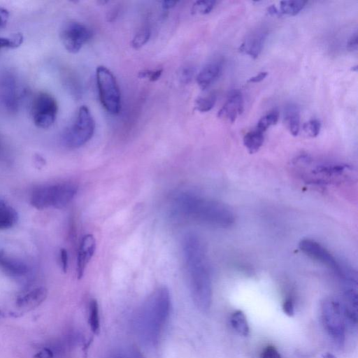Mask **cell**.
<instances>
[{
  "label": "cell",
  "instance_id": "cell-1",
  "mask_svg": "<svg viewBox=\"0 0 358 358\" xmlns=\"http://www.w3.org/2000/svg\"><path fill=\"white\" fill-rule=\"evenodd\" d=\"M192 299L198 308L206 311L212 301V283L203 243L194 234H189L183 242Z\"/></svg>",
  "mask_w": 358,
  "mask_h": 358
},
{
  "label": "cell",
  "instance_id": "cell-2",
  "mask_svg": "<svg viewBox=\"0 0 358 358\" xmlns=\"http://www.w3.org/2000/svg\"><path fill=\"white\" fill-rule=\"evenodd\" d=\"M171 297L169 289L159 287L146 299L134 317V327L141 340L156 345L169 317Z\"/></svg>",
  "mask_w": 358,
  "mask_h": 358
},
{
  "label": "cell",
  "instance_id": "cell-3",
  "mask_svg": "<svg viewBox=\"0 0 358 358\" xmlns=\"http://www.w3.org/2000/svg\"><path fill=\"white\" fill-rule=\"evenodd\" d=\"M175 206L184 216L215 227L227 228L235 221L234 213L225 204L193 194H180Z\"/></svg>",
  "mask_w": 358,
  "mask_h": 358
},
{
  "label": "cell",
  "instance_id": "cell-4",
  "mask_svg": "<svg viewBox=\"0 0 358 358\" xmlns=\"http://www.w3.org/2000/svg\"><path fill=\"white\" fill-rule=\"evenodd\" d=\"M77 189V187L70 182L40 185L31 192L30 203L38 210L62 208L72 201Z\"/></svg>",
  "mask_w": 358,
  "mask_h": 358
},
{
  "label": "cell",
  "instance_id": "cell-5",
  "mask_svg": "<svg viewBox=\"0 0 358 358\" xmlns=\"http://www.w3.org/2000/svg\"><path fill=\"white\" fill-rule=\"evenodd\" d=\"M95 121L86 106L79 108L73 122L62 135L64 145L69 148H78L87 143L93 136Z\"/></svg>",
  "mask_w": 358,
  "mask_h": 358
},
{
  "label": "cell",
  "instance_id": "cell-6",
  "mask_svg": "<svg viewBox=\"0 0 358 358\" xmlns=\"http://www.w3.org/2000/svg\"><path fill=\"white\" fill-rule=\"evenodd\" d=\"M99 101L110 114L119 113L121 109V94L113 73L106 66H99L96 70Z\"/></svg>",
  "mask_w": 358,
  "mask_h": 358
},
{
  "label": "cell",
  "instance_id": "cell-7",
  "mask_svg": "<svg viewBox=\"0 0 358 358\" xmlns=\"http://www.w3.org/2000/svg\"><path fill=\"white\" fill-rule=\"evenodd\" d=\"M343 308L333 299H326L322 305V317L328 334L334 341L341 345L345 340Z\"/></svg>",
  "mask_w": 358,
  "mask_h": 358
},
{
  "label": "cell",
  "instance_id": "cell-8",
  "mask_svg": "<svg viewBox=\"0 0 358 358\" xmlns=\"http://www.w3.org/2000/svg\"><path fill=\"white\" fill-rule=\"evenodd\" d=\"M57 112V101L51 94L39 92L34 96L31 113L36 126L42 129L49 128L55 122Z\"/></svg>",
  "mask_w": 358,
  "mask_h": 358
},
{
  "label": "cell",
  "instance_id": "cell-9",
  "mask_svg": "<svg viewBox=\"0 0 358 358\" xmlns=\"http://www.w3.org/2000/svg\"><path fill=\"white\" fill-rule=\"evenodd\" d=\"M299 247L302 252L331 269L341 278L343 279L350 273V271L344 268L333 255L318 242L305 238L299 242Z\"/></svg>",
  "mask_w": 358,
  "mask_h": 358
},
{
  "label": "cell",
  "instance_id": "cell-10",
  "mask_svg": "<svg viewBox=\"0 0 358 358\" xmlns=\"http://www.w3.org/2000/svg\"><path fill=\"white\" fill-rule=\"evenodd\" d=\"M59 35L65 49L69 52L76 53L91 39L92 31L82 22L69 21L63 25Z\"/></svg>",
  "mask_w": 358,
  "mask_h": 358
},
{
  "label": "cell",
  "instance_id": "cell-11",
  "mask_svg": "<svg viewBox=\"0 0 358 358\" xmlns=\"http://www.w3.org/2000/svg\"><path fill=\"white\" fill-rule=\"evenodd\" d=\"M23 92L16 78L6 73L0 78V103L8 113L17 111Z\"/></svg>",
  "mask_w": 358,
  "mask_h": 358
},
{
  "label": "cell",
  "instance_id": "cell-12",
  "mask_svg": "<svg viewBox=\"0 0 358 358\" xmlns=\"http://www.w3.org/2000/svg\"><path fill=\"white\" fill-rule=\"evenodd\" d=\"M244 110L242 94L239 91L231 92L217 113V117L233 123Z\"/></svg>",
  "mask_w": 358,
  "mask_h": 358
},
{
  "label": "cell",
  "instance_id": "cell-13",
  "mask_svg": "<svg viewBox=\"0 0 358 358\" xmlns=\"http://www.w3.org/2000/svg\"><path fill=\"white\" fill-rule=\"evenodd\" d=\"M267 36L263 29H257L249 34L238 48V50L256 59L261 53Z\"/></svg>",
  "mask_w": 358,
  "mask_h": 358
},
{
  "label": "cell",
  "instance_id": "cell-14",
  "mask_svg": "<svg viewBox=\"0 0 358 358\" xmlns=\"http://www.w3.org/2000/svg\"><path fill=\"white\" fill-rule=\"evenodd\" d=\"M96 248V240L92 234L84 236L81 240L77 259V276L83 277L85 269L93 256Z\"/></svg>",
  "mask_w": 358,
  "mask_h": 358
},
{
  "label": "cell",
  "instance_id": "cell-15",
  "mask_svg": "<svg viewBox=\"0 0 358 358\" xmlns=\"http://www.w3.org/2000/svg\"><path fill=\"white\" fill-rule=\"evenodd\" d=\"M48 290L44 287H35L16 300L17 307L24 312L31 310L39 306L47 298Z\"/></svg>",
  "mask_w": 358,
  "mask_h": 358
},
{
  "label": "cell",
  "instance_id": "cell-16",
  "mask_svg": "<svg viewBox=\"0 0 358 358\" xmlns=\"http://www.w3.org/2000/svg\"><path fill=\"white\" fill-rule=\"evenodd\" d=\"M0 270L7 275L18 278L25 275L29 268L23 262L0 251Z\"/></svg>",
  "mask_w": 358,
  "mask_h": 358
},
{
  "label": "cell",
  "instance_id": "cell-17",
  "mask_svg": "<svg viewBox=\"0 0 358 358\" xmlns=\"http://www.w3.org/2000/svg\"><path fill=\"white\" fill-rule=\"evenodd\" d=\"M222 66L217 62L206 64L196 76V80L202 90L208 88L220 76Z\"/></svg>",
  "mask_w": 358,
  "mask_h": 358
},
{
  "label": "cell",
  "instance_id": "cell-18",
  "mask_svg": "<svg viewBox=\"0 0 358 358\" xmlns=\"http://www.w3.org/2000/svg\"><path fill=\"white\" fill-rule=\"evenodd\" d=\"M283 119L290 134L294 136H297L300 129V110L299 107L293 103L285 106Z\"/></svg>",
  "mask_w": 358,
  "mask_h": 358
},
{
  "label": "cell",
  "instance_id": "cell-19",
  "mask_svg": "<svg viewBox=\"0 0 358 358\" xmlns=\"http://www.w3.org/2000/svg\"><path fill=\"white\" fill-rule=\"evenodd\" d=\"M17 220L18 215L15 209L5 201L0 199V230L12 228Z\"/></svg>",
  "mask_w": 358,
  "mask_h": 358
},
{
  "label": "cell",
  "instance_id": "cell-20",
  "mask_svg": "<svg viewBox=\"0 0 358 358\" xmlns=\"http://www.w3.org/2000/svg\"><path fill=\"white\" fill-rule=\"evenodd\" d=\"M264 132L255 129L248 131L243 137V144L251 154L257 152L264 143Z\"/></svg>",
  "mask_w": 358,
  "mask_h": 358
},
{
  "label": "cell",
  "instance_id": "cell-21",
  "mask_svg": "<svg viewBox=\"0 0 358 358\" xmlns=\"http://www.w3.org/2000/svg\"><path fill=\"white\" fill-rule=\"evenodd\" d=\"M230 323L238 334L245 336L249 334V325L243 311L237 310L234 312L231 316Z\"/></svg>",
  "mask_w": 358,
  "mask_h": 358
},
{
  "label": "cell",
  "instance_id": "cell-22",
  "mask_svg": "<svg viewBox=\"0 0 358 358\" xmlns=\"http://www.w3.org/2000/svg\"><path fill=\"white\" fill-rule=\"evenodd\" d=\"M306 3V1L301 0L282 1L280 3V11L281 14L294 16L304 8Z\"/></svg>",
  "mask_w": 358,
  "mask_h": 358
},
{
  "label": "cell",
  "instance_id": "cell-23",
  "mask_svg": "<svg viewBox=\"0 0 358 358\" xmlns=\"http://www.w3.org/2000/svg\"><path fill=\"white\" fill-rule=\"evenodd\" d=\"M88 322L92 331L94 334H99L100 331V318L99 306L95 299H92L89 303Z\"/></svg>",
  "mask_w": 358,
  "mask_h": 358
},
{
  "label": "cell",
  "instance_id": "cell-24",
  "mask_svg": "<svg viewBox=\"0 0 358 358\" xmlns=\"http://www.w3.org/2000/svg\"><path fill=\"white\" fill-rule=\"evenodd\" d=\"M217 96L215 93L198 97L194 103L195 108L202 113L210 110L215 106Z\"/></svg>",
  "mask_w": 358,
  "mask_h": 358
},
{
  "label": "cell",
  "instance_id": "cell-25",
  "mask_svg": "<svg viewBox=\"0 0 358 358\" xmlns=\"http://www.w3.org/2000/svg\"><path fill=\"white\" fill-rule=\"evenodd\" d=\"M151 36L150 29L148 27H143L140 29L133 37L131 41V45L134 49H138L143 47L149 41Z\"/></svg>",
  "mask_w": 358,
  "mask_h": 358
},
{
  "label": "cell",
  "instance_id": "cell-26",
  "mask_svg": "<svg viewBox=\"0 0 358 358\" xmlns=\"http://www.w3.org/2000/svg\"><path fill=\"white\" fill-rule=\"evenodd\" d=\"M279 119V113L277 110H273L262 117L257 122V128L258 130L264 132L268 127L275 124Z\"/></svg>",
  "mask_w": 358,
  "mask_h": 358
},
{
  "label": "cell",
  "instance_id": "cell-27",
  "mask_svg": "<svg viewBox=\"0 0 358 358\" xmlns=\"http://www.w3.org/2000/svg\"><path fill=\"white\" fill-rule=\"evenodd\" d=\"M216 3L213 0L196 1L192 6V13L193 14L206 15L211 12Z\"/></svg>",
  "mask_w": 358,
  "mask_h": 358
},
{
  "label": "cell",
  "instance_id": "cell-28",
  "mask_svg": "<svg viewBox=\"0 0 358 358\" xmlns=\"http://www.w3.org/2000/svg\"><path fill=\"white\" fill-rule=\"evenodd\" d=\"M23 36L20 34L10 37H0V50L6 48H15L21 45Z\"/></svg>",
  "mask_w": 358,
  "mask_h": 358
},
{
  "label": "cell",
  "instance_id": "cell-29",
  "mask_svg": "<svg viewBox=\"0 0 358 358\" xmlns=\"http://www.w3.org/2000/svg\"><path fill=\"white\" fill-rule=\"evenodd\" d=\"M321 123L317 119H312L303 124V130L310 137H316L320 131Z\"/></svg>",
  "mask_w": 358,
  "mask_h": 358
},
{
  "label": "cell",
  "instance_id": "cell-30",
  "mask_svg": "<svg viewBox=\"0 0 358 358\" xmlns=\"http://www.w3.org/2000/svg\"><path fill=\"white\" fill-rule=\"evenodd\" d=\"M162 72L163 70L162 69L155 70H143L138 73V77L154 82L159 79Z\"/></svg>",
  "mask_w": 358,
  "mask_h": 358
},
{
  "label": "cell",
  "instance_id": "cell-31",
  "mask_svg": "<svg viewBox=\"0 0 358 358\" xmlns=\"http://www.w3.org/2000/svg\"><path fill=\"white\" fill-rule=\"evenodd\" d=\"M260 358H281V356L274 346L268 345L261 352Z\"/></svg>",
  "mask_w": 358,
  "mask_h": 358
},
{
  "label": "cell",
  "instance_id": "cell-32",
  "mask_svg": "<svg viewBox=\"0 0 358 358\" xmlns=\"http://www.w3.org/2000/svg\"><path fill=\"white\" fill-rule=\"evenodd\" d=\"M194 70L192 66H185L184 67L180 73V79L182 83H188L192 79L194 76Z\"/></svg>",
  "mask_w": 358,
  "mask_h": 358
},
{
  "label": "cell",
  "instance_id": "cell-33",
  "mask_svg": "<svg viewBox=\"0 0 358 358\" xmlns=\"http://www.w3.org/2000/svg\"><path fill=\"white\" fill-rule=\"evenodd\" d=\"M133 351L117 352L110 355L108 358H139L136 353Z\"/></svg>",
  "mask_w": 358,
  "mask_h": 358
},
{
  "label": "cell",
  "instance_id": "cell-34",
  "mask_svg": "<svg viewBox=\"0 0 358 358\" xmlns=\"http://www.w3.org/2000/svg\"><path fill=\"white\" fill-rule=\"evenodd\" d=\"M282 310L284 313L289 316H292L294 315V303L291 299H287L284 301L282 305Z\"/></svg>",
  "mask_w": 358,
  "mask_h": 358
},
{
  "label": "cell",
  "instance_id": "cell-35",
  "mask_svg": "<svg viewBox=\"0 0 358 358\" xmlns=\"http://www.w3.org/2000/svg\"><path fill=\"white\" fill-rule=\"evenodd\" d=\"M54 354L52 350L49 348H44L39 352H36L33 358H53Z\"/></svg>",
  "mask_w": 358,
  "mask_h": 358
},
{
  "label": "cell",
  "instance_id": "cell-36",
  "mask_svg": "<svg viewBox=\"0 0 358 358\" xmlns=\"http://www.w3.org/2000/svg\"><path fill=\"white\" fill-rule=\"evenodd\" d=\"M59 259L62 268L64 272H66L68 268V253L64 248L59 251Z\"/></svg>",
  "mask_w": 358,
  "mask_h": 358
},
{
  "label": "cell",
  "instance_id": "cell-37",
  "mask_svg": "<svg viewBox=\"0 0 358 358\" xmlns=\"http://www.w3.org/2000/svg\"><path fill=\"white\" fill-rule=\"evenodd\" d=\"M347 48L350 51L357 50V33L355 32L352 34L350 38H349Z\"/></svg>",
  "mask_w": 358,
  "mask_h": 358
},
{
  "label": "cell",
  "instance_id": "cell-38",
  "mask_svg": "<svg viewBox=\"0 0 358 358\" xmlns=\"http://www.w3.org/2000/svg\"><path fill=\"white\" fill-rule=\"evenodd\" d=\"M8 17V10L3 8H0V28L6 24Z\"/></svg>",
  "mask_w": 358,
  "mask_h": 358
},
{
  "label": "cell",
  "instance_id": "cell-39",
  "mask_svg": "<svg viewBox=\"0 0 358 358\" xmlns=\"http://www.w3.org/2000/svg\"><path fill=\"white\" fill-rule=\"evenodd\" d=\"M268 75V72L262 71L259 73L257 75L251 77L248 80V83H259L263 80Z\"/></svg>",
  "mask_w": 358,
  "mask_h": 358
},
{
  "label": "cell",
  "instance_id": "cell-40",
  "mask_svg": "<svg viewBox=\"0 0 358 358\" xmlns=\"http://www.w3.org/2000/svg\"><path fill=\"white\" fill-rule=\"evenodd\" d=\"M161 3H162V7L163 8V9L167 10V9H170V8L174 7L175 6H176V4L178 3V1H163L161 2Z\"/></svg>",
  "mask_w": 358,
  "mask_h": 358
},
{
  "label": "cell",
  "instance_id": "cell-41",
  "mask_svg": "<svg viewBox=\"0 0 358 358\" xmlns=\"http://www.w3.org/2000/svg\"><path fill=\"white\" fill-rule=\"evenodd\" d=\"M267 12L270 15L280 16L282 14L280 11L275 7V5H271L267 8Z\"/></svg>",
  "mask_w": 358,
  "mask_h": 358
},
{
  "label": "cell",
  "instance_id": "cell-42",
  "mask_svg": "<svg viewBox=\"0 0 358 358\" xmlns=\"http://www.w3.org/2000/svg\"><path fill=\"white\" fill-rule=\"evenodd\" d=\"M4 156V150L1 142L0 141V158H3Z\"/></svg>",
  "mask_w": 358,
  "mask_h": 358
},
{
  "label": "cell",
  "instance_id": "cell-43",
  "mask_svg": "<svg viewBox=\"0 0 358 358\" xmlns=\"http://www.w3.org/2000/svg\"><path fill=\"white\" fill-rule=\"evenodd\" d=\"M324 358H336V357L331 353H327L324 355Z\"/></svg>",
  "mask_w": 358,
  "mask_h": 358
},
{
  "label": "cell",
  "instance_id": "cell-44",
  "mask_svg": "<svg viewBox=\"0 0 358 358\" xmlns=\"http://www.w3.org/2000/svg\"><path fill=\"white\" fill-rule=\"evenodd\" d=\"M1 311H0V315H1Z\"/></svg>",
  "mask_w": 358,
  "mask_h": 358
}]
</instances>
